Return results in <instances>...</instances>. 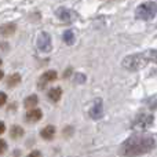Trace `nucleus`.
<instances>
[{
  "mask_svg": "<svg viewBox=\"0 0 157 157\" xmlns=\"http://www.w3.org/2000/svg\"><path fill=\"white\" fill-rule=\"evenodd\" d=\"M37 102H39V99H37L36 95H29V97L24 101V106L26 109H32V108H35V106L37 105Z\"/></svg>",
  "mask_w": 157,
  "mask_h": 157,
  "instance_id": "obj_13",
  "label": "nucleus"
},
{
  "mask_svg": "<svg viewBox=\"0 0 157 157\" xmlns=\"http://www.w3.org/2000/svg\"><path fill=\"white\" fill-rule=\"evenodd\" d=\"M102 116H103V103L102 99L98 98L94 102V105L91 106V109H90V117L94 120H99L102 119Z\"/></svg>",
  "mask_w": 157,
  "mask_h": 157,
  "instance_id": "obj_6",
  "label": "nucleus"
},
{
  "mask_svg": "<svg viewBox=\"0 0 157 157\" xmlns=\"http://www.w3.org/2000/svg\"><path fill=\"white\" fill-rule=\"evenodd\" d=\"M156 15H157V3L155 2L142 3L135 10V17L138 19H144V21H150Z\"/></svg>",
  "mask_w": 157,
  "mask_h": 157,
  "instance_id": "obj_3",
  "label": "nucleus"
},
{
  "mask_svg": "<svg viewBox=\"0 0 157 157\" xmlns=\"http://www.w3.org/2000/svg\"><path fill=\"white\" fill-rule=\"evenodd\" d=\"M37 47L41 52H50L51 51V36L47 32H41L37 37Z\"/></svg>",
  "mask_w": 157,
  "mask_h": 157,
  "instance_id": "obj_5",
  "label": "nucleus"
},
{
  "mask_svg": "<svg viewBox=\"0 0 157 157\" xmlns=\"http://www.w3.org/2000/svg\"><path fill=\"white\" fill-rule=\"evenodd\" d=\"M57 17L63 22H71L72 18H73V14L72 11H69L68 8H58L57 10Z\"/></svg>",
  "mask_w": 157,
  "mask_h": 157,
  "instance_id": "obj_9",
  "label": "nucleus"
},
{
  "mask_svg": "<svg viewBox=\"0 0 157 157\" xmlns=\"http://www.w3.org/2000/svg\"><path fill=\"white\" fill-rule=\"evenodd\" d=\"M2 78H3V72L0 71V80H2Z\"/></svg>",
  "mask_w": 157,
  "mask_h": 157,
  "instance_id": "obj_23",
  "label": "nucleus"
},
{
  "mask_svg": "<svg viewBox=\"0 0 157 157\" xmlns=\"http://www.w3.org/2000/svg\"><path fill=\"white\" fill-rule=\"evenodd\" d=\"M156 146V139L147 134H138L132 135L123 142L120 146V155L125 157H136L149 153Z\"/></svg>",
  "mask_w": 157,
  "mask_h": 157,
  "instance_id": "obj_1",
  "label": "nucleus"
},
{
  "mask_svg": "<svg viewBox=\"0 0 157 157\" xmlns=\"http://www.w3.org/2000/svg\"><path fill=\"white\" fill-rule=\"evenodd\" d=\"M63 40H65V43L68 44V46H71V44L75 43V35L72 30H66L65 33H63Z\"/></svg>",
  "mask_w": 157,
  "mask_h": 157,
  "instance_id": "obj_16",
  "label": "nucleus"
},
{
  "mask_svg": "<svg viewBox=\"0 0 157 157\" xmlns=\"http://www.w3.org/2000/svg\"><path fill=\"white\" fill-rule=\"evenodd\" d=\"M28 157H43V156H41V153L39 152V150H33V152L30 153Z\"/></svg>",
  "mask_w": 157,
  "mask_h": 157,
  "instance_id": "obj_21",
  "label": "nucleus"
},
{
  "mask_svg": "<svg viewBox=\"0 0 157 157\" xmlns=\"http://www.w3.org/2000/svg\"><path fill=\"white\" fill-rule=\"evenodd\" d=\"M19 81H21V76H19L18 73H13L11 76L7 77V86L14 87V86H17Z\"/></svg>",
  "mask_w": 157,
  "mask_h": 157,
  "instance_id": "obj_15",
  "label": "nucleus"
},
{
  "mask_svg": "<svg viewBox=\"0 0 157 157\" xmlns=\"http://www.w3.org/2000/svg\"><path fill=\"white\" fill-rule=\"evenodd\" d=\"M10 135H11V138L18 139L24 135V130H22V127H19V125H13L10 130Z\"/></svg>",
  "mask_w": 157,
  "mask_h": 157,
  "instance_id": "obj_14",
  "label": "nucleus"
},
{
  "mask_svg": "<svg viewBox=\"0 0 157 157\" xmlns=\"http://www.w3.org/2000/svg\"><path fill=\"white\" fill-rule=\"evenodd\" d=\"M55 135V127L54 125H47L41 130V136L44 139H52Z\"/></svg>",
  "mask_w": 157,
  "mask_h": 157,
  "instance_id": "obj_12",
  "label": "nucleus"
},
{
  "mask_svg": "<svg viewBox=\"0 0 157 157\" xmlns=\"http://www.w3.org/2000/svg\"><path fill=\"white\" fill-rule=\"evenodd\" d=\"M57 77H58V75H57V72H55V71L44 72V73L41 75V80L39 81V87H40V88H44V84L51 83V81L57 80Z\"/></svg>",
  "mask_w": 157,
  "mask_h": 157,
  "instance_id": "obj_7",
  "label": "nucleus"
},
{
  "mask_svg": "<svg viewBox=\"0 0 157 157\" xmlns=\"http://www.w3.org/2000/svg\"><path fill=\"white\" fill-rule=\"evenodd\" d=\"M149 62V59H147L146 54H132V55H128V57H125L124 59H123L121 65L124 69H127V71H139V69L145 68L146 66V63Z\"/></svg>",
  "mask_w": 157,
  "mask_h": 157,
  "instance_id": "obj_2",
  "label": "nucleus"
},
{
  "mask_svg": "<svg viewBox=\"0 0 157 157\" xmlns=\"http://www.w3.org/2000/svg\"><path fill=\"white\" fill-rule=\"evenodd\" d=\"M62 97V90L59 87H55V88H51L48 91V98L52 101V102H58Z\"/></svg>",
  "mask_w": 157,
  "mask_h": 157,
  "instance_id": "obj_11",
  "label": "nucleus"
},
{
  "mask_svg": "<svg viewBox=\"0 0 157 157\" xmlns=\"http://www.w3.org/2000/svg\"><path fill=\"white\" fill-rule=\"evenodd\" d=\"M75 80H76L77 83H84V81H86V76H84V75H81V73H77L76 77H75Z\"/></svg>",
  "mask_w": 157,
  "mask_h": 157,
  "instance_id": "obj_19",
  "label": "nucleus"
},
{
  "mask_svg": "<svg viewBox=\"0 0 157 157\" xmlns=\"http://www.w3.org/2000/svg\"><path fill=\"white\" fill-rule=\"evenodd\" d=\"M6 149H7V144H6L4 139H0V155H3V153L6 152Z\"/></svg>",
  "mask_w": 157,
  "mask_h": 157,
  "instance_id": "obj_18",
  "label": "nucleus"
},
{
  "mask_svg": "<svg viewBox=\"0 0 157 157\" xmlns=\"http://www.w3.org/2000/svg\"><path fill=\"white\" fill-rule=\"evenodd\" d=\"M41 117H43V112H41L40 109H36V108L29 109L28 113H26V120L28 121H32V123L39 121Z\"/></svg>",
  "mask_w": 157,
  "mask_h": 157,
  "instance_id": "obj_8",
  "label": "nucleus"
},
{
  "mask_svg": "<svg viewBox=\"0 0 157 157\" xmlns=\"http://www.w3.org/2000/svg\"><path fill=\"white\" fill-rule=\"evenodd\" d=\"M145 54H146V57L149 61L157 63V50H149V51H146Z\"/></svg>",
  "mask_w": 157,
  "mask_h": 157,
  "instance_id": "obj_17",
  "label": "nucleus"
},
{
  "mask_svg": "<svg viewBox=\"0 0 157 157\" xmlns=\"http://www.w3.org/2000/svg\"><path fill=\"white\" fill-rule=\"evenodd\" d=\"M6 101H7V97H6V94H4V92H0V106L4 105Z\"/></svg>",
  "mask_w": 157,
  "mask_h": 157,
  "instance_id": "obj_20",
  "label": "nucleus"
},
{
  "mask_svg": "<svg viewBox=\"0 0 157 157\" xmlns=\"http://www.w3.org/2000/svg\"><path fill=\"white\" fill-rule=\"evenodd\" d=\"M4 130H6V125H4V123H2V121H0V135H2V134L4 132Z\"/></svg>",
  "mask_w": 157,
  "mask_h": 157,
  "instance_id": "obj_22",
  "label": "nucleus"
},
{
  "mask_svg": "<svg viewBox=\"0 0 157 157\" xmlns=\"http://www.w3.org/2000/svg\"><path fill=\"white\" fill-rule=\"evenodd\" d=\"M0 65H2V59H0Z\"/></svg>",
  "mask_w": 157,
  "mask_h": 157,
  "instance_id": "obj_24",
  "label": "nucleus"
},
{
  "mask_svg": "<svg viewBox=\"0 0 157 157\" xmlns=\"http://www.w3.org/2000/svg\"><path fill=\"white\" fill-rule=\"evenodd\" d=\"M15 29H17V26H15L14 24H6V25H2V26H0V35L4 36V37H7V36L14 35Z\"/></svg>",
  "mask_w": 157,
  "mask_h": 157,
  "instance_id": "obj_10",
  "label": "nucleus"
},
{
  "mask_svg": "<svg viewBox=\"0 0 157 157\" xmlns=\"http://www.w3.org/2000/svg\"><path fill=\"white\" fill-rule=\"evenodd\" d=\"M153 116L152 114H147V113H141L139 116H136V119L134 120L132 123V128L135 130H146L149 128L150 125L153 124Z\"/></svg>",
  "mask_w": 157,
  "mask_h": 157,
  "instance_id": "obj_4",
  "label": "nucleus"
}]
</instances>
